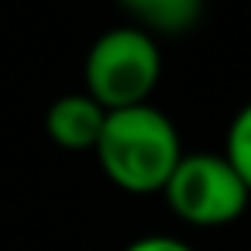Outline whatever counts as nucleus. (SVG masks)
Here are the masks:
<instances>
[{"label": "nucleus", "mask_w": 251, "mask_h": 251, "mask_svg": "<svg viewBox=\"0 0 251 251\" xmlns=\"http://www.w3.org/2000/svg\"><path fill=\"white\" fill-rule=\"evenodd\" d=\"M93 151L100 158L103 176L117 189L134 196L162 193L179 158L186 155L176 124L151 103L107 110L103 131Z\"/></svg>", "instance_id": "1"}, {"label": "nucleus", "mask_w": 251, "mask_h": 251, "mask_svg": "<svg viewBox=\"0 0 251 251\" xmlns=\"http://www.w3.org/2000/svg\"><path fill=\"white\" fill-rule=\"evenodd\" d=\"M158 76H162V55L155 35L134 25L103 31L90 45L83 62L86 93L103 110L148 103L151 90L158 86Z\"/></svg>", "instance_id": "2"}, {"label": "nucleus", "mask_w": 251, "mask_h": 251, "mask_svg": "<svg viewBox=\"0 0 251 251\" xmlns=\"http://www.w3.org/2000/svg\"><path fill=\"white\" fill-rule=\"evenodd\" d=\"M165 200L193 227L234 224L251 206V189L224 155H182L165 182Z\"/></svg>", "instance_id": "3"}, {"label": "nucleus", "mask_w": 251, "mask_h": 251, "mask_svg": "<svg viewBox=\"0 0 251 251\" xmlns=\"http://www.w3.org/2000/svg\"><path fill=\"white\" fill-rule=\"evenodd\" d=\"M107 110L90 93H66L52 100L45 114V134L66 151H93L103 131Z\"/></svg>", "instance_id": "4"}, {"label": "nucleus", "mask_w": 251, "mask_h": 251, "mask_svg": "<svg viewBox=\"0 0 251 251\" xmlns=\"http://www.w3.org/2000/svg\"><path fill=\"white\" fill-rule=\"evenodd\" d=\"M117 4L131 14V21H138L134 28L148 35H182L203 14V0H117Z\"/></svg>", "instance_id": "5"}, {"label": "nucleus", "mask_w": 251, "mask_h": 251, "mask_svg": "<svg viewBox=\"0 0 251 251\" xmlns=\"http://www.w3.org/2000/svg\"><path fill=\"white\" fill-rule=\"evenodd\" d=\"M224 158L237 169V176L248 182L251 189V103H244L230 127H227V145H224Z\"/></svg>", "instance_id": "6"}, {"label": "nucleus", "mask_w": 251, "mask_h": 251, "mask_svg": "<svg viewBox=\"0 0 251 251\" xmlns=\"http://www.w3.org/2000/svg\"><path fill=\"white\" fill-rule=\"evenodd\" d=\"M124 251H193L186 241L172 237V234H148V237H138L131 241Z\"/></svg>", "instance_id": "7"}]
</instances>
